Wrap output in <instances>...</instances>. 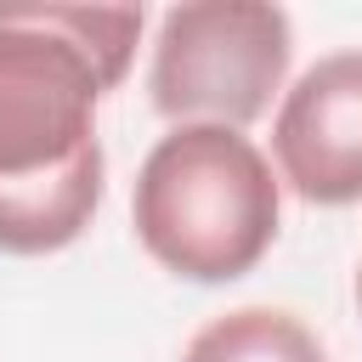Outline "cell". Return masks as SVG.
I'll return each instance as SVG.
<instances>
[{
  "instance_id": "1",
  "label": "cell",
  "mask_w": 362,
  "mask_h": 362,
  "mask_svg": "<svg viewBox=\"0 0 362 362\" xmlns=\"http://www.w3.org/2000/svg\"><path fill=\"white\" fill-rule=\"evenodd\" d=\"M141 23V6H0V255H57L90 226L96 102L130 74Z\"/></svg>"
},
{
  "instance_id": "2",
  "label": "cell",
  "mask_w": 362,
  "mask_h": 362,
  "mask_svg": "<svg viewBox=\"0 0 362 362\" xmlns=\"http://www.w3.org/2000/svg\"><path fill=\"white\" fill-rule=\"evenodd\" d=\"M283 192L266 153L226 124H170L136 170L130 226L187 283H238L277 243Z\"/></svg>"
},
{
  "instance_id": "3",
  "label": "cell",
  "mask_w": 362,
  "mask_h": 362,
  "mask_svg": "<svg viewBox=\"0 0 362 362\" xmlns=\"http://www.w3.org/2000/svg\"><path fill=\"white\" fill-rule=\"evenodd\" d=\"M294 28L266 0H192L158 17L147 90L170 124H255L283 90Z\"/></svg>"
},
{
  "instance_id": "4",
  "label": "cell",
  "mask_w": 362,
  "mask_h": 362,
  "mask_svg": "<svg viewBox=\"0 0 362 362\" xmlns=\"http://www.w3.org/2000/svg\"><path fill=\"white\" fill-rule=\"evenodd\" d=\"M272 158L294 198L339 209L362 198V51L317 57L283 90Z\"/></svg>"
},
{
  "instance_id": "5",
  "label": "cell",
  "mask_w": 362,
  "mask_h": 362,
  "mask_svg": "<svg viewBox=\"0 0 362 362\" xmlns=\"http://www.w3.org/2000/svg\"><path fill=\"white\" fill-rule=\"evenodd\" d=\"M181 362H328V351L294 311L238 305V311L209 317L187 339Z\"/></svg>"
},
{
  "instance_id": "6",
  "label": "cell",
  "mask_w": 362,
  "mask_h": 362,
  "mask_svg": "<svg viewBox=\"0 0 362 362\" xmlns=\"http://www.w3.org/2000/svg\"><path fill=\"white\" fill-rule=\"evenodd\" d=\"M356 311H362V272H356Z\"/></svg>"
}]
</instances>
